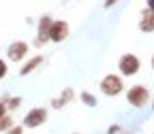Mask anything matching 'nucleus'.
Returning <instances> with one entry per match:
<instances>
[{
    "label": "nucleus",
    "mask_w": 154,
    "mask_h": 134,
    "mask_svg": "<svg viewBox=\"0 0 154 134\" xmlns=\"http://www.w3.org/2000/svg\"><path fill=\"white\" fill-rule=\"evenodd\" d=\"M120 134H126V132H120Z\"/></svg>",
    "instance_id": "4be33fe9"
},
{
    "label": "nucleus",
    "mask_w": 154,
    "mask_h": 134,
    "mask_svg": "<svg viewBox=\"0 0 154 134\" xmlns=\"http://www.w3.org/2000/svg\"><path fill=\"white\" fill-rule=\"evenodd\" d=\"M152 109H154V100H152Z\"/></svg>",
    "instance_id": "412c9836"
},
{
    "label": "nucleus",
    "mask_w": 154,
    "mask_h": 134,
    "mask_svg": "<svg viewBox=\"0 0 154 134\" xmlns=\"http://www.w3.org/2000/svg\"><path fill=\"white\" fill-rule=\"evenodd\" d=\"M146 9L154 13V0H148V2H146Z\"/></svg>",
    "instance_id": "a211bd4d"
},
{
    "label": "nucleus",
    "mask_w": 154,
    "mask_h": 134,
    "mask_svg": "<svg viewBox=\"0 0 154 134\" xmlns=\"http://www.w3.org/2000/svg\"><path fill=\"white\" fill-rule=\"evenodd\" d=\"M126 102L135 109H143L150 102V89L146 85H133L126 92Z\"/></svg>",
    "instance_id": "7ed1b4c3"
},
{
    "label": "nucleus",
    "mask_w": 154,
    "mask_h": 134,
    "mask_svg": "<svg viewBox=\"0 0 154 134\" xmlns=\"http://www.w3.org/2000/svg\"><path fill=\"white\" fill-rule=\"evenodd\" d=\"M122 89H124V81H122L120 74L109 72V74H105L101 79V94L107 96V98H113V96L122 94Z\"/></svg>",
    "instance_id": "f257e3e1"
},
{
    "label": "nucleus",
    "mask_w": 154,
    "mask_h": 134,
    "mask_svg": "<svg viewBox=\"0 0 154 134\" xmlns=\"http://www.w3.org/2000/svg\"><path fill=\"white\" fill-rule=\"evenodd\" d=\"M51 24H54V19H51L49 15L38 17V22H36V36H34V41H32V45H34V47H43V45H47V43H49Z\"/></svg>",
    "instance_id": "20e7f679"
},
{
    "label": "nucleus",
    "mask_w": 154,
    "mask_h": 134,
    "mask_svg": "<svg viewBox=\"0 0 154 134\" xmlns=\"http://www.w3.org/2000/svg\"><path fill=\"white\" fill-rule=\"evenodd\" d=\"M19 104H22V100H19V98H15V96H13V98H11V102L7 104V109H9V113H13L15 109H19Z\"/></svg>",
    "instance_id": "ddd939ff"
},
{
    "label": "nucleus",
    "mask_w": 154,
    "mask_h": 134,
    "mask_svg": "<svg viewBox=\"0 0 154 134\" xmlns=\"http://www.w3.org/2000/svg\"><path fill=\"white\" fill-rule=\"evenodd\" d=\"M150 66H152V70H154V53H152V57H150Z\"/></svg>",
    "instance_id": "aec40b11"
},
{
    "label": "nucleus",
    "mask_w": 154,
    "mask_h": 134,
    "mask_svg": "<svg viewBox=\"0 0 154 134\" xmlns=\"http://www.w3.org/2000/svg\"><path fill=\"white\" fill-rule=\"evenodd\" d=\"M73 98H75V89H73V87H64L62 94L56 96V98L51 100V109H62V106H66Z\"/></svg>",
    "instance_id": "1a4fd4ad"
},
{
    "label": "nucleus",
    "mask_w": 154,
    "mask_h": 134,
    "mask_svg": "<svg viewBox=\"0 0 154 134\" xmlns=\"http://www.w3.org/2000/svg\"><path fill=\"white\" fill-rule=\"evenodd\" d=\"M7 70H9V66H7V62L0 57V79H5L7 77Z\"/></svg>",
    "instance_id": "4468645a"
},
{
    "label": "nucleus",
    "mask_w": 154,
    "mask_h": 134,
    "mask_svg": "<svg viewBox=\"0 0 154 134\" xmlns=\"http://www.w3.org/2000/svg\"><path fill=\"white\" fill-rule=\"evenodd\" d=\"M7 115H9V109H7L5 104H0V119H2V117H7Z\"/></svg>",
    "instance_id": "f3484780"
},
{
    "label": "nucleus",
    "mask_w": 154,
    "mask_h": 134,
    "mask_svg": "<svg viewBox=\"0 0 154 134\" xmlns=\"http://www.w3.org/2000/svg\"><path fill=\"white\" fill-rule=\"evenodd\" d=\"M120 132H122V128H120L118 124H113V126L107 128V134H120Z\"/></svg>",
    "instance_id": "2eb2a0df"
},
{
    "label": "nucleus",
    "mask_w": 154,
    "mask_h": 134,
    "mask_svg": "<svg viewBox=\"0 0 154 134\" xmlns=\"http://www.w3.org/2000/svg\"><path fill=\"white\" fill-rule=\"evenodd\" d=\"M47 109L45 106H34L26 113V117H24V128H38V126H43L47 121Z\"/></svg>",
    "instance_id": "39448f33"
},
{
    "label": "nucleus",
    "mask_w": 154,
    "mask_h": 134,
    "mask_svg": "<svg viewBox=\"0 0 154 134\" xmlns=\"http://www.w3.org/2000/svg\"><path fill=\"white\" fill-rule=\"evenodd\" d=\"M13 128H15L13 115H7V117L0 119V132H2V134H7V132H9V130H13Z\"/></svg>",
    "instance_id": "f8f14e48"
},
{
    "label": "nucleus",
    "mask_w": 154,
    "mask_h": 134,
    "mask_svg": "<svg viewBox=\"0 0 154 134\" xmlns=\"http://www.w3.org/2000/svg\"><path fill=\"white\" fill-rule=\"evenodd\" d=\"M69 22H64V19H54V24H51V34H49V41L51 43H62L69 38Z\"/></svg>",
    "instance_id": "423d86ee"
},
{
    "label": "nucleus",
    "mask_w": 154,
    "mask_h": 134,
    "mask_svg": "<svg viewBox=\"0 0 154 134\" xmlns=\"http://www.w3.org/2000/svg\"><path fill=\"white\" fill-rule=\"evenodd\" d=\"M79 100H82L86 106H90V109H94L96 104H99L96 96H92V94H90V92H86V89H84V92H79Z\"/></svg>",
    "instance_id": "9b49d317"
},
{
    "label": "nucleus",
    "mask_w": 154,
    "mask_h": 134,
    "mask_svg": "<svg viewBox=\"0 0 154 134\" xmlns=\"http://www.w3.org/2000/svg\"><path fill=\"white\" fill-rule=\"evenodd\" d=\"M28 49H30V45H28L26 41H15V43L9 45L7 55H9V60H11V62H22L24 57L28 55Z\"/></svg>",
    "instance_id": "0eeeda50"
},
{
    "label": "nucleus",
    "mask_w": 154,
    "mask_h": 134,
    "mask_svg": "<svg viewBox=\"0 0 154 134\" xmlns=\"http://www.w3.org/2000/svg\"><path fill=\"white\" fill-rule=\"evenodd\" d=\"M73 134H77V132H73Z\"/></svg>",
    "instance_id": "5701e85b"
},
{
    "label": "nucleus",
    "mask_w": 154,
    "mask_h": 134,
    "mask_svg": "<svg viewBox=\"0 0 154 134\" xmlns=\"http://www.w3.org/2000/svg\"><path fill=\"white\" fill-rule=\"evenodd\" d=\"M113 4H116V0H105V4H103V7H105V9H111Z\"/></svg>",
    "instance_id": "6ab92c4d"
},
{
    "label": "nucleus",
    "mask_w": 154,
    "mask_h": 134,
    "mask_svg": "<svg viewBox=\"0 0 154 134\" xmlns=\"http://www.w3.org/2000/svg\"><path fill=\"white\" fill-rule=\"evenodd\" d=\"M137 28H139L141 32H146V34H152V32H154V13H152V11L143 9V11L139 13V24H137Z\"/></svg>",
    "instance_id": "6e6552de"
},
{
    "label": "nucleus",
    "mask_w": 154,
    "mask_h": 134,
    "mask_svg": "<svg viewBox=\"0 0 154 134\" xmlns=\"http://www.w3.org/2000/svg\"><path fill=\"white\" fill-rule=\"evenodd\" d=\"M141 68V60L135 53H122L118 57V72L120 77H133V74H137Z\"/></svg>",
    "instance_id": "f03ea898"
},
{
    "label": "nucleus",
    "mask_w": 154,
    "mask_h": 134,
    "mask_svg": "<svg viewBox=\"0 0 154 134\" xmlns=\"http://www.w3.org/2000/svg\"><path fill=\"white\" fill-rule=\"evenodd\" d=\"M45 60H43V55H34V57H30V60L26 62V64H22L19 66V74L22 77H26V74H30L32 70H36L38 66H41Z\"/></svg>",
    "instance_id": "9d476101"
},
{
    "label": "nucleus",
    "mask_w": 154,
    "mask_h": 134,
    "mask_svg": "<svg viewBox=\"0 0 154 134\" xmlns=\"http://www.w3.org/2000/svg\"><path fill=\"white\" fill-rule=\"evenodd\" d=\"M7 134H24V128H22V126H15V128H13V130H9Z\"/></svg>",
    "instance_id": "dca6fc26"
}]
</instances>
